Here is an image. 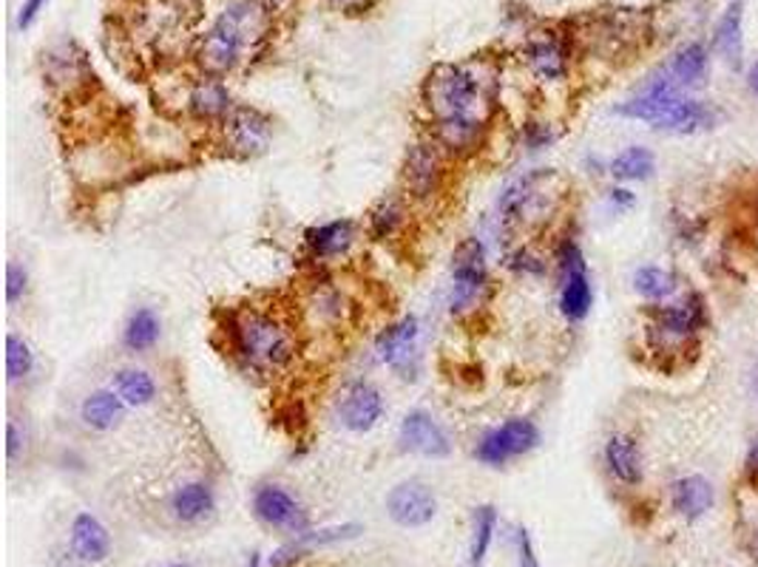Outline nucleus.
<instances>
[{
  "instance_id": "nucleus-1",
  "label": "nucleus",
  "mask_w": 758,
  "mask_h": 567,
  "mask_svg": "<svg viewBox=\"0 0 758 567\" xmlns=\"http://www.w3.org/2000/svg\"><path fill=\"white\" fill-rule=\"evenodd\" d=\"M432 137L447 157H472L489 131L491 88L472 65H438L424 83Z\"/></svg>"
},
{
  "instance_id": "nucleus-2",
  "label": "nucleus",
  "mask_w": 758,
  "mask_h": 567,
  "mask_svg": "<svg viewBox=\"0 0 758 567\" xmlns=\"http://www.w3.org/2000/svg\"><path fill=\"white\" fill-rule=\"evenodd\" d=\"M224 349L247 378H273L298 353L296 330L273 307H236L222 321Z\"/></svg>"
},
{
  "instance_id": "nucleus-3",
  "label": "nucleus",
  "mask_w": 758,
  "mask_h": 567,
  "mask_svg": "<svg viewBox=\"0 0 758 567\" xmlns=\"http://www.w3.org/2000/svg\"><path fill=\"white\" fill-rule=\"evenodd\" d=\"M268 32V7L259 0H233L196 46V60L210 77H224L245 63Z\"/></svg>"
},
{
  "instance_id": "nucleus-4",
  "label": "nucleus",
  "mask_w": 758,
  "mask_h": 567,
  "mask_svg": "<svg viewBox=\"0 0 758 567\" xmlns=\"http://www.w3.org/2000/svg\"><path fill=\"white\" fill-rule=\"evenodd\" d=\"M616 114L648 123L668 134H699V131L713 128L719 120V111L713 106L687 97L659 74H653L628 102L616 106Z\"/></svg>"
},
{
  "instance_id": "nucleus-5",
  "label": "nucleus",
  "mask_w": 758,
  "mask_h": 567,
  "mask_svg": "<svg viewBox=\"0 0 758 567\" xmlns=\"http://www.w3.org/2000/svg\"><path fill=\"white\" fill-rule=\"evenodd\" d=\"M648 316V344L653 353L664 358L694 349L710 323L708 307L699 293H685L668 304H650Z\"/></svg>"
},
{
  "instance_id": "nucleus-6",
  "label": "nucleus",
  "mask_w": 758,
  "mask_h": 567,
  "mask_svg": "<svg viewBox=\"0 0 758 567\" xmlns=\"http://www.w3.org/2000/svg\"><path fill=\"white\" fill-rule=\"evenodd\" d=\"M491 275L486 264V247L480 238H463L452 252V284H449V312L472 318L489 304Z\"/></svg>"
},
{
  "instance_id": "nucleus-7",
  "label": "nucleus",
  "mask_w": 758,
  "mask_h": 567,
  "mask_svg": "<svg viewBox=\"0 0 758 567\" xmlns=\"http://www.w3.org/2000/svg\"><path fill=\"white\" fill-rule=\"evenodd\" d=\"M540 426L531 417H505L503 423L486 429L475 443V460L486 468H505L540 445Z\"/></svg>"
},
{
  "instance_id": "nucleus-8",
  "label": "nucleus",
  "mask_w": 758,
  "mask_h": 567,
  "mask_svg": "<svg viewBox=\"0 0 758 567\" xmlns=\"http://www.w3.org/2000/svg\"><path fill=\"white\" fill-rule=\"evenodd\" d=\"M557 275H560V312L568 323H579L591 316L594 287L588 264H585L583 247L574 238H563L554 250Z\"/></svg>"
},
{
  "instance_id": "nucleus-9",
  "label": "nucleus",
  "mask_w": 758,
  "mask_h": 567,
  "mask_svg": "<svg viewBox=\"0 0 758 567\" xmlns=\"http://www.w3.org/2000/svg\"><path fill=\"white\" fill-rule=\"evenodd\" d=\"M447 185V153L435 139L409 145L401 162V187L409 201L427 205Z\"/></svg>"
},
{
  "instance_id": "nucleus-10",
  "label": "nucleus",
  "mask_w": 758,
  "mask_h": 567,
  "mask_svg": "<svg viewBox=\"0 0 758 567\" xmlns=\"http://www.w3.org/2000/svg\"><path fill=\"white\" fill-rule=\"evenodd\" d=\"M219 143L233 159H256L270 148L273 120L253 106H233V111L217 125Z\"/></svg>"
},
{
  "instance_id": "nucleus-11",
  "label": "nucleus",
  "mask_w": 758,
  "mask_h": 567,
  "mask_svg": "<svg viewBox=\"0 0 758 567\" xmlns=\"http://www.w3.org/2000/svg\"><path fill=\"white\" fill-rule=\"evenodd\" d=\"M250 508L253 517L259 519L265 528H270V531H282L290 533V537L310 531V514H307L302 500L288 485L261 482L259 489L253 491Z\"/></svg>"
},
{
  "instance_id": "nucleus-12",
  "label": "nucleus",
  "mask_w": 758,
  "mask_h": 567,
  "mask_svg": "<svg viewBox=\"0 0 758 567\" xmlns=\"http://www.w3.org/2000/svg\"><path fill=\"white\" fill-rule=\"evenodd\" d=\"M387 415L381 389L369 381H350L335 400V420L350 434H369Z\"/></svg>"
},
{
  "instance_id": "nucleus-13",
  "label": "nucleus",
  "mask_w": 758,
  "mask_h": 567,
  "mask_svg": "<svg viewBox=\"0 0 758 567\" xmlns=\"http://www.w3.org/2000/svg\"><path fill=\"white\" fill-rule=\"evenodd\" d=\"M549 171H535L526 173L521 180H514L512 185L505 187L498 199V219L505 227H514V224L528 222L531 215L542 213V208L549 205Z\"/></svg>"
},
{
  "instance_id": "nucleus-14",
  "label": "nucleus",
  "mask_w": 758,
  "mask_h": 567,
  "mask_svg": "<svg viewBox=\"0 0 758 567\" xmlns=\"http://www.w3.org/2000/svg\"><path fill=\"white\" fill-rule=\"evenodd\" d=\"M398 445L401 452L418 454L427 460H443L452 454V440L427 409L406 411L401 426H398Z\"/></svg>"
},
{
  "instance_id": "nucleus-15",
  "label": "nucleus",
  "mask_w": 758,
  "mask_h": 567,
  "mask_svg": "<svg viewBox=\"0 0 758 567\" xmlns=\"http://www.w3.org/2000/svg\"><path fill=\"white\" fill-rule=\"evenodd\" d=\"M387 514L398 528L415 531L427 528L438 517V496L429 489L427 482L404 480L387 494Z\"/></svg>"
},
{
  "instance_id": "nucleus-16",
  "label": "nucleus",
  "mask_w": 758,
  "mask_h": 567,
  "mask_svg": "<svg viewBox=\"0 0 758 567\" xmlns=\"http://www.w3.org/2000/svg\"><path fill=\"white\" fill-rule=\"evenodd\" d=\"M418 341H420V321L418 316H401L398 321L387 323L378 332L372 353L381 360L383 367L395 372H409L418 363Z\"/></svg>"
},
{
  "instance_id": "nucleus-17",
  "label": "nucleus",
  "mask_w": 758,
  "mask_h": 567,
  "mask_svg": "<svg viewBox=\"0 0 758 567\" xmlns=\"http://www.w3.org/2000/svg\"><path fill=\"white\" fill-rule=\"evenodd\" d=\"M602 466H606V474L622 485V489H636L643 485L645 480V466H643V448H639V440L628 431H614L611 437L602 445Z\"/></svg>"
},
{
  "instance_id": "nucleus-18",
  "label": "nucleus",
  "mask_w": 758,
  "mask_h": 567,
  "mask_svg": "<svg viewBox=\"0 0 758 567\" xmlns=\"http://www.w3.org/2000/svg\"><path fill=\"white\" fill-rule=\"evenodd\" d=\"M302 242L313 261L344 259L358 242V222L355 219H332L325 224H313L304 231Z\"/></svg>"
},
{
  "instance_id": "nucleus-19",
  "label": "nucleus",
  "mask_w": 758,
  "mask_h": 567,
  "mask_svg": "<svg viewBox=\"0 0 758 567\" xmlns=\"http://www.w3.org/2000/svg\"><path fill=\"white\" fill-rule=\"evenodd\" d=\"M69 547H72L74 559L83 565H102V562H109L114 542H111V531L102 525L100 517L80 510L69 525Z\"/></svg>"
},
{
  "instance_id": "nucleus-20",
  "label": "nucleus",
  "mask_w": 758,
  "mask_h": 567,
  "mask_svg": "<svg viewBox=\"0 0 758 567\" xmlns=\"http://www.w3.org/2000/svg\"><path fill=\"white\" fill-rule=\"evenodd\" d=\"M523 58H526V65L537 77L546 79V83H560V79H565V74H568V40L557 35V32L537 35L526 44Z\"/></svg>"
},
{
  "instance_id": "nucleus-21",
  "label": "nucleus",
  "mask_w": 758,
  "mask_h": 567,
  "mask_svg": "<svg viewBox=\"0 0 758 567\" xmlns=\"http://www.w3.org/2000/svg\"><path fill=\"white\" fill-rule=\"evenodd\" d=\"M168 510H171V517L180 525L196 528V525L208 522L217 514V491L205 480L182 482L180 489H174L171 500H168Z\"/></svg>"
},
{
  "instance_id": "nucleus-22",
  "label": "nucleus",
  "mask_w": 758,
  "mask_h": 567,
  "mask_svg": "<svg viewBox=\"0 0 758 567\" xmlns=\"http://www.w3.org/2000/svg\"><path fill=\"white\" fill-rule=\"evenodd\" d=\"M125 415H129V406L111 386L88 392L80 403V423L97 434H111L120 429L125 423Z\"/></svg>"
},
{
  "instance_id": "nucleus-23",
  "label": "nucleus",
  "mask_w": 758,
  "mask_h": 567,
  "mask_svg": "<svg viewBox=\"0 0 758 567\" xmlns=\"http://www.w3.org/2000/svg\"><path fill=\"white\" fill-rule=\"evenodd\" d=\"M233 97L228 91V86L222 83V77H210L205 74L188 94V111L194 120L208 125H219L224 116L233 111Z\"/></svg>"
},
{
  "instance_id": "nucleus-24",
  "label": "nucleus",
  "mask_w": 758,
  "mask_h": 567,
  "mask_svg": "<svg viewBox=\"0 0 758 567\" xmlns=\"http://www.w3.org/2000/svg\"><path fill=\"white\" fill-rule=\"evenodd\" d=\"M713 485L701 474H687L671 482V508L687 522H696L713 508Z\"/></svg>"
},
{
  "instance_id": "nucleus-25",
  "label": "nucleus",
  "mask_w": 758,
  "mask_h": 567,
  "mask_svg": "<svg viewBox=\"0 0 758 567\" xmlns=\"http://www.w3.org/2000/svg\"><path fill=\"white\" fill-rule=\"evenodd\" d=\"M659 77L668 79L680 91L690 86H699L708 74V49L701 44H685L680 51H673L671 60L659 69Z\"/></svg>"
},
{
  "instance_id": "nucleus-26",
  "label": "nucleus",
  "mask_w": 758,
  "mask_h": 567,
  "mask_svg": "<svg viewBox=\"0 0 758 567\" xmlns=\"http://www.w3.org/2000/svg\"><path fill=\"white\" fill-rule=\"evenodd\" d=\"M109 386L114 389L117 395H120V400H123L129 409H145V406H151L159 397L157 378H154L148 369L139 367L117 369V372L111 374Z\"/></svg>"
},
{
  "instance_id": "nucleus-27",
  "label": "nucleus",
  "mask_w": 758,
  "mask_h": 567,
  "mask_svg": "<svg viewBox=\"0 0 758 567\" xmlns=\"http://www.w3.org/2000/svg\"><path fill=\"white\" fill-rule=\"evenodd\" d=\"M406 201L409 199L404 194H383L381 199L372 201V208L367 213L369 236L376 238V242H387V238H395L398 233L404 231L406 215H409Z\"/></svg>"
},
{
  "instance_id": "nucleus-28",
  "label": "nucleus",
  "mask_w": 758,
  "mask_h": 567,
  "mask_svg": "<svg viewBox=\"0 0 758 567\" xmlns=\"http://www.w3.org/2000/svg\"><path fill=\"white\" fill-rule=\"evenodd\" d=\"M162 337V318L154 307H137L123 326V349L131 355L151 353Z\"/></svg>"
},
{
  "instance_id": "nucleus-29",
  "label": "nucleus",
  "mask_w": 758,
  "mask_h": 567,
  "mask_svg": "<svg viewBox=\"0 0 758 567\" xmlns=\"http://www.w3.org/2000/svg\"><path fill=\"white\" fill-rule=\"evenodd\" d=\"M713 46L716 51L728 60L733 69L742 65V54H744V37H742V3L733 0V7L724 12V17L716 26L713 35Z\"/></svg>"
},
{
  "instance_id": "nucleus-30",
  "label": "nucleus",
  "mask_w": 758,
  "mask_h": 567,
  "mask_svg": "<svg viewBox=\"0 0 758 567\" xmlns=\"http://www.w3.org/2000/svg\"><path fill=\"white\" fill-rule=\"evenodd\" d=\"M494 533H498V508H494V505H480V508H475L469 539V567L486 565L491 542H494Z\"/></svg>"
},
{
  "instance_id": "nucleus-31",
  "label": "nucleus",
  "mask_w": 758,
  "mask_h": 567,
  "mask_svg": "<svg viewBox=\"0 0 758 567\" xmlns=\"http://www.w3.org/2000/svg\"><path fill=\"white\" fill-rule=\"evenodd\" d=\"M608 171L620 182H645L657 171V159L643 145H631V148H625V151L611 159Z\"/></svg>"
},
{
  "instance_id": "nucleus-32",
  "label": "nucleus",
  "mask_w": 758,
  "mask_h": 567,
  "mask_svg": "<svg viewBox=\"0 0 758 567\" xmlns=\"http://www.w3.org/2000/svg\"><path fill=\"white\" fill-rule=\"evenodd\" d=\"M37 372V355L32 344L21 332H9L7 335V381L9 386H21V383L32 381Z\"/></svg>"
},
{
  "instance_id": "nucleus-33",
  "label": "nucleus",
  "mask_w": 758,
  "mask_h": 567,
  "mask_svg": "<svg viewBox=\"0 0 758 567\" xmlns=\"http://www.w3.org/2000/svg\"><path fill=\"white\" fill-rule=\"evenodd\" d=\"M634 289L648 304H668L673 301V295L680 289V281L662 267H639L634 273Z\"/></svg>"
},
{
  "instance_id": "nucleus-34",
  "label": "nucleus",
  "mask_w": 758,
  "mask_h": 567,
  "mask_svg": "<svg viewBox=\"0 0 758 567\" xmlns=\"http://www.w3.org/2000/svg\"><path fill=\"white\" fill-rule=\"evenodd\" d=\"M46 79L54 83V86H69V83H77L83 74H86V63H83V54H69V46H60V49L49 51L46 58Z\"/></svg>"
},
{
  "instance_id": "nucleus-35",
  "label": "nucleus",
  "mask_w": 758,
  "mask_h": 567,
  "mask_svg": "<svg viewBox=\"0 0 758 567\" xmlns=\"http://www.w3.org/2000/svg\"><path fill=\"white\" fill-rule=\"evenodd\" d=\"M29 443H32L29 423H26L23 417L9 415V423H7V460H9V466L15 468L17 463L26 457V452H29Z\"/></svg>"
},
{
  "instance_id": "nucleus-36",
  "label": "nucleus",
  "mask_w": 758,
  "mask_h": 567,
  "mask_svg": "<svg viewBox=\"0 0 758 567\" xmlns=\"http://www.w3.org/2000/svg\"><path fill=\"white\" fill-rule=\"evenodd\" d=\"M505 267L514 275H523V279H540L549 270V261L542 259L540 252L531 250V247H517V250L505 256Z\"/></svg>"
},
{
  "instance_id": "nucleus-37",
  "label": "nucleus",
  "mask_w": 758,
  "mask_h": 567,
  "mask_svg": "<svg viewBox=\"0 0 758 567\" xmlns=\"http://www.w3.org/2000/svg\"><path fill=\"white\" fill-rule=\"evenodd\" d=\"M313 309H316V316L321 318V321L327 323H339L341 318H344V309H347V304H344V295L339 293V289H321V293H316V298H313Z\"/></svg>"
},
{
  "instance_id": "nucleus-38",
  "label": "nucleus",
  "mask_w": 758,
  "mask_h": 567,
  "mask_svg": "<svg viewBox=\"0 0 758 567\" xmlns=\"http://www.w3.org/2000/svg\"><path fill=\"white\" fill-rule=\"evenodd\" d=\"M29 295V270L17 261L7 264V304L17 307Z\"/></svg>"
},
{
  "instance_id": "nucleus-39",
  "label": "nucleus",
  "mask_w": 758,
  "mask_h": 567,
  "mask_svg": "<svg viewBox=\"0 0 758 567\" xmlns=\"http://www.w3.org/2000/svg\"><path fill=\"white\" fill-rule=\"evenodd\" d=\"M557 143V131L551 128L549 123H526L523 125V145H526L528 151L537 153V151H546V148H551V145Z\"/></svg>"
},
{
  "instance_id": "nucleus-40",
  "label": "nucleus",
  "mask_w": 758,
  "mask_h": 567,
  "mask_svg": "<svg viewBox=\"0 0 758 567\" xmlns=\"http://www.w3.org/2000/svg\"><path fill=\"white\" fill-rule=\"evenodd\" d=\"M517 567H540L535 542H531V533H528L526 528L517 531Z\"/></svg>"
},
{
  "instance_id": "nucleus-41",
  "label": "nucleus",
  "mask_w": 758,
  "mask_h": 567,
  "mask_svg": "<svg viewBox=\"0 0 758 567\" xmlns=\"http://www.w3.org/2000/svg\"><path fill=\"white\" fill-rule=\"evenodd\" d=\"M46 3H49V0H23L21 12H17V26H21V29H32V23L44 12Z\"/></svg>"
},
{
  "instance_id": "nucleus-42",
  "label": "nucleus",
  "mask_w": 758,
  "mask_h": 567,
  "mask_svg": "<svg viewBox=\"0 0 758 567\" xmlns=\"http://www.w3.org/2000/svg\"><path fill=\"white\" fill-rule=\"evenodd\" d=\"M744 480L753 491H758V440H753L747 457H744Z\"/></svg>"
},
{
  "instance_id": "nucleus-43",
  "label": "nucleus",
  "mask_w": 758,
  "mask_h": 567,
  "mask_svg": "<svg viewBox=\"0 0 758 567\" xmlns=\"http://www.w3.org/2000/svg\"><path fill=\"white\" fill-rule=\"evenodd\" d=\"M608 199H611V205L614 208H620V210H628V208H634V194H631L628 187H611L608 190Z\"/></svg>"
},
{
  "instance_id": "nucleus-44",
  "label": "nucleus",
  "mask_w": 758,
  "mask_h": 567,
  "mask_svg": "<svg viewBox=\"0 0 758 567\" xmlns=\"http://www.w3.org/2000/svg\"><path fill=\"white\" fill-rule=\"evenodd\" d=\"M332 7H339L341 12H364V9L372 7V0H327Z\"/></svg>"
},
{
  "instance_id": "nucleus-45",
  "label": "nucleus",
  "mask_w": 758,
  "mask_h": 567,
  "mask_svg": "<svg viewBox=\"0 0 758 567\" xmlns=\"http://www.w3.org/2000/svg\"><path fill=\"white\" fill-rule=\"evenodd\" d=\"M744 547H747V556L753 559V565H758V525L753 528L750 533H747V539H744Z\"/></svg>"
},
{
  "instance_id": "nucleus-46",
  "label": "nucleus",
  "mask_w": 758,
  "mask_h": 567,
  "mask_svg": "<svg viewBox=\"0 0 758 567\" xmlns=\"http://www.w3.org/2000/svg\"><path fill=\"white\" fill-rule=\"evenodd\" d=\"M747 86H750V91L758 97V63H753L750 72H747Z\"/></svg>"
},
{
  "instance_id": "nucleus-47",
  "label": "nucleus",
  "mask_w": 758,
  "mask_h": 567,
  "mask_svg": "<svg viewBox=\"0 0 758 567\" xmlns=\"http://www.w3.org/2000/svg\"><path fill=\"white\" fill-rule=\"evenodd\" d=\"M247 567H265V559H261V553H253L250 562H247Z\"/></svg>"
},
{
  "instance_id": "nucleus-48",
  "label": "nucleus",
  "mask_w": 758,
  "mask_h": 567,
  "mask_svg": "<svg viewBox=\"0 0 758 567\" xmlns=\"http://www.w3.org/2000/svg\"><path fill=\"white\" fill-rule=\"evenodd\" d=\"M259 3H265V7H270V9H273V7H282L284 0H259Z\"/></svg>"
},
{
  "instance_id": "nucleus-49",
  "label": "nucleus",
  "mask_w": 758,
  "mask_h": 567,
  "mask_svg": "<svg viewBox=\"0 0 758 567\" xmlns=\"http://www.w3.org/2000/svg\"><path fill=\"white\" fill-rule=\"evenodd\" d=\"M162 567H194V565H188V562H174V565H162Z\"/></svg>"
}]
</instances>
